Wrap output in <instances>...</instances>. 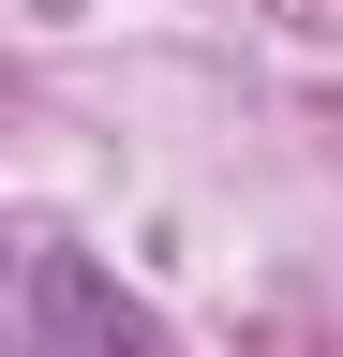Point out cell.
<instances>
[{
    "mask_svg": "<svg viewBox=\"0 0 343 357\" xmlns=\"http://www.w3.org/2000/svg\"><path fill=\"white\" fill-rule=\"evenodd\" d=\"M30 357H164V328H149L75 238H30Z\"/></svg>",
    "mask_w": 343,
    "mask_h": 357,
    "instance_id": "1",
    "label": "cell"
}]
</instances>
